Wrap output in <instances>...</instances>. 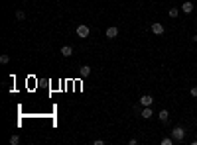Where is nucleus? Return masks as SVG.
Here are the masks:
<instances>
[{"mask_svg": "<svg viewBox=\"0 0 197 145\" xmlns=\"http://www.w3.org/2000/svg\"><path fill=\"white\" fill-rule=\"evenodd\" d=\"M0 63H2V65H6V63H10V55H0Z\"/></svg>", "mask_w": 197, "mask_h": 145, "instance_id": "obj_13", "label": "nucleus"}, {"mask_svg": "<svg viewBox=\"0 0 197 145\" xmlns=\"http://www.w3.org/2000/svg\"><path fill=\"white\" fill-rule=\"evenodd\" d=\"M79 75H81L83 78L91 77V67H89V65H81V69H79Z\"/></svg>", "mask_w": 197, "mask_h": 145, "instance_id": "obj_9", "label": "nucleus"}, {"mask_svg": "<svg viewBox=\"0 0 197 145\" xmlns=\"http://www.w3.org/2000/svg\"><path fill=\"white\" fill-rule=\"evenodd\" d=\"M185 128H181V126H176V128H173L172 129V137H173V141H176V143H181V141H183L185 139Z\"/></svg>", "mask_w": 197, "mask_h": 145, "instance_id": "obj_1", "label": "nucleus"}, {"mask_svg": "<svg viewBox=\"0 0 197 145\" xmlns=\"http://www.w3.org/2000/svg\"><path fill=\"white\" fill-rule=\"evenodd\" d=\"M150 30H152V33H154V35H164L166 28H164V24H160V22H154V24L150 26Z\"/></svg>", "mask_w": 197, "mask_h": 145, "instance_id": "obj_3", "label": "nucleus"}, {"mask_svg": "<svg viewBox=\"0 0 197 145\" xmlns=\"http://www.w3.org/2000/svg\"><path fill=\"white\" fill-rule=\"evenodd\" d=\"M10 143H12V145H18V143H20V135H16V133H14V135L10 137Z\"/></svg>", "mask_w": 197, "mask_h": 145, "instance_id": "obj_14", "label": "nucleus"}, {"mask_svg": "<svg viewBox=\"0 0 197 145\" xmlns=\"http://www.w3.org/2000/svg\"><path fill=\"white\" fill-rule=\"evenodd\" d=\"M59 53H61L63 57H71V55H73V47H71V45H63V47L59 49Z\"/></svg>", "mask_w": 197, "mask_h": 145, "instance_id": "obj_10", "label": "nucleus"}, {"mask_svg": "<svg viewBox=\"0 0 197 145\" xmlns=\"http://www.w3.org/2000/svg\"><path fill=\"white\" fill-rule=\"evenodd\" d=\"M179 16V10L178 8H170V18H178Z\"/></svg>", "mask_w": 197, "mask_h": 145, "instance_id": "obj_15", "label": "nucleus"}, {"mask_svg": "<svg viewBox=\"0 0 197 145\" xmlns=\"http://www.w3.org/2000/svg\"><path fill=\"white\" fill-rule=\"evenodd\" d=\"M152 116H154V110H152V106H144V108H142V112H140V118L150 120Z\"/></svg>", "mask_w": 197, "mask_h": 145, "instance_id": "obj_6", "label": "nucleus"}, {"mask_svg": "<svg viewBox=\"0 0 197 145\" xmlns=\"http://www.w3.org/2000/svg\"><path fill=\"white\" fill-rule=\"evenodd\" d=\"M75 35H77V38H81V39H87L91 35V28L87 26V24H79L75 28Z\"/></svg>", "mask_w": 197, "mask_h": 145, "instance_id": "obj_2", "label": "nucleus"}, {"mask_svg": "<svg viewBox=\"0 0 197 145\" xmlns=\"http://www.w3.org/2000/svg\"><path fill=\"white\" fill-rule=\"evenodd\" d=\"M191 39H193V41H195V43H197V33H195V35H193V38H191Z\"/></svg>", "mask_w": 197, "mask_h": 145, "instance_id": "obj_18", "label": "nucleus"}, {"mask_svg": "<svg viewBox=\"0 0 197 145\" xmlns=\"http://www.w3.org/2000/svg\"><path fill=\"white\" fill-rule=\"evenodd\" d=\"M105 35H107V39H114V38H118V28H116V26H111V28H107Z\"/></svg>", "mask_w": 197, "mask_h": 145, "instance_id": "obj_4", "label": "nucleus"}, {"mask_svg": "<svg viewBox=\"0 0 197 145\" xmlns=\"http://www.w3.org/2000/svg\"><path fill=\"white\" fill-rule=\"evenodd\" d=\"M22 2H26V0H22Z\"/></svg>", "mask_w": 197, "mask_h": 145, "instance_id": "obj_19", "label": "nucleus"}, {"mask_svg": "<svg viewBox=\"0 0 197 145\" xmlns=\"http://www.w3.org/2000/svg\"><path fill=\"white\" fill-rule=\"evenodd\" d=\"M138 102H140V106H152L154 104V96L152 94H144V96H140Z\"/></svg>", "mask_w": 197, "mask_h": 145, "instance_id": "obj_5", "label": "nucleus"}, {"mask_svg": "<svg viewBox=\"0 0 197 145\" xmlns=\"http://www.w3.org/2000/svg\"><path fill=\"white\" fill-rule=\"evenodd\" d=\"M189 94H191L193 98H197V86H191V90H189Z\"/></svg>", "mask_w": 197, "mask_h": 145, "instance_id": "obj_16", "label": "nucleus"}, {"mask_svg": "<svg viewBox=\"0 0 197 145\" xmlns=\"http://www.w3.org/2000/svg\"><path fill=\"white\" fill-rule=\"evenodd\" d=\"M158 118H160V122H162V124H167V122H170V112L164 108V110L158 112Z\"/></svg>", "mask_w": 197, "mask_h": 145, "instance_id": "obj_7", "label": "nucleus"}, {"mask_svg": "<svg viewBox=\"0 0 197 145\" xmlns=\"http://www.w3.org/2000/svg\"><path fill=\"white\" fill-rule=\"evenodd\" d=\"M103 143H105L103 139H95V141H93V145H103Z\"/></svg>", "mask_w": 197, "mask_h": 145, "instance_id": "obj_17", "label": "nucleus"}, {"mask_svg": "<svg viewBox=\"0 0 197 145\" xmlns=\"http://www.w3.org/2000/svg\"><path fill=\"white\" fill-rule=\"evenodd\" d=\"M16 20H20V22L26 20V12H24V10H18V12H16Z\"/></svg>", "mask_w": 197, "mask_h": 145, "instance_id": "obj_11", "label": "nucleus"}, {"mask_svg": "<svg viewBox=\"0 0 197 145\" xmlns=\"http://www.w3.org/2000/svg\"><path fill=\"white\" fill-rule=\"evenodd\" d=\"M193 8H195V6H193V2H189V0H185V2L181 4V12H183V14H191Z\"/></svg>", "mask_w": 197, "mask_h": 145, "instance_id": "obj_8", "label": "nucleus"}, {"mask_svg": "<svg viewBox=\"0 0 197 145\" xmlns=\"http://www.w3.org/2000/svg\"><path fill=\"white\" fill-rule=\"evenodd\" d=\"M172 143H176L172 135H170V137H164V139H162V145H172Z\"/></svg>", "mask_w": 197, "mask_h": 145, "instance_id": "obj_12", "label": "nucleus"}]
</instances>
